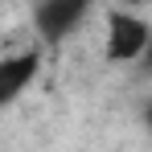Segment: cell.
Wrapping results in <instances>:
<instances>
[{
    "label": "cell",
    "mask_w": 152,
    "mask_h": 152,
    "mask_svg": "<svg viewBox=\"0 0 152 152\" xmlns=\"http://www.w3.org/2000/svg\"><path fill=\"white\" fill-rule=\"evenodd\" d=\"M152 45V25L127 8H107V62H144Z\"/></svg>",
    "instance_id": "1"
},
{
    "label": "cell",
    "mask_w": 152,
    "mask_h": 152,
    "mask_svg": "<svg viewBox=\"0 0 152 152\" xmlns=\"http://www.w3.org/2000/svg\"><path fill=\"white\" fill-rule=\"evenodd\" d=\"M86 12H91L86 0H41L33 8V29L41 33L45 45H62L70 33H78Z\"/></svg>",
    "instance_id": "2"
},
{
    "label": "cell",
    "mask_w": 152,
    "mask_h": 152,
    "mask_svg": "<svg viewBox=\"0 0 152 152\" xmlns=\"http://www.w3.org/2000/svg\"><path fill=\"white\" fill-rule=\"evenodd\" d=\"M140 66H144V74H152V45H148V53H144V62H140Z\"/></svg>",
    "instance_id": "4"
},
{
    "label": "cell",
    "mask_w": 152,
    "mask_h": 152,
    "mask_svg": "<svg viewBox=\"0 0 152 152\" xmlns=\"http://www.w3.org/2000/svg\"><path fill=\"white\" fill-rule=\"evenodd\" d=\"M144 124H148V132H152V99L144 103Z\"/></svg>",
    "instance_id": "5"
},
{
    "label": "cell",
    "mask_w": 152,
    "mask_h": 152,
    "mask_svg": "<svg viewBox=\"0 0 152 152\" xmlns=\"http://www.w3.org/2000/svg\"><path fill=\"white\" fill-rule=\"evenodd\" d=\"M37 70H41V50L8 53L0 62V103H17V95L37 78Z\"/></svg>",
    "instance_id": "3"
}]
</instances>
